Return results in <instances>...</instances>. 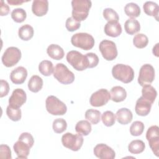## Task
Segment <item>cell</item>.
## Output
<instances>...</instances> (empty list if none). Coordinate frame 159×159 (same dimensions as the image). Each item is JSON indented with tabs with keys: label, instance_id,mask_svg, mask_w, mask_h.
<instances>
[{
	"label": "cell",
	"instance_id": "obj_28",
	"mask_svg": "<svg viewBox=\"0 0 159 159\" xmlns=\"http://www.w3.org/2000/svg\"><path fill=\"white\" fill-rule=\"evenodd\" d=\"M75 130L78 134L86 136L91 131V125L88 120H80L76 124Z\"/></svg>",
	"mask_w": 159,
	"mask_h": 159
},
{
	"label": "cell",
	"instance_id": "obj_26",
	"mask_svg": "<svg viewBox=\"0 0 159 159\" xmlns=\"http://www.w3.org/2000/svg\"><path fill=\"white\" fill-rule=\"evenodd\" d=\"M142 97L150 101L152 104H153L156 99L157 96V92L156 89L150 84H147L143 86L142 89Z\"/></svg>",
	"mask_w": 159,
	"mask_h": 159
},
{
	"label": "cell",
	"instance_id": "obj_30",
	"mask_svg": "<svg viewBox=\"0 0 159 159\" xmlns=\"http://www.w3.org/2000/svg\"><path fill=\"white\" fill-rule=\"evenodd\" d=\"M145 148V143L140 140H132L128 145L129 151L133 154H139L143 152Z\"/></svg>",
	"mask_w": 159,
	"mask_h": 159
},
{
	"label": "cell",
	"instance_id": "obj_42",
	"mask_svg": "<svg viewBox=\"0 0 159 159\" xmlns=\"http://www.w3.org/2000/svg\"><path fill=\"white\" fill-rule=\"evenodd\" d=\"M18 140H21V141L26 143L27 145H29V147L30 148L33 146L34 143V137L29 132H23V133H22L20 135Z\"/></svg>",
	"mask_w": 159,
	"mask_h": 159
},
{
	"label": "cell",
	"instance_id": "obj_14",
	"mask_svg": "<svg viewBox=\"0 0 159 159\" xmlns=\"http://www.w3.org/2000/svg\"><path fill=\"white\" fill-rule=\"evenodd\" d=\"M26 99L25 92L21 88H17L13 91L9 98V104L11 107L19 108L25 102Z\"/></svg>",
	"mask_w": 159,
	"mask_h": 159
},
{
	"label": "cell",
	"instance_id": "obj_35",
	"mask_svg": "<svg viewBox=\"0 0 159 159\" xmlns=\"http://www.w3.org/2000/svg\"><path fill=\"white\" fill-rule=\"evenodd\" d=\"M6 114L12 121H19L21 119V111L19 108L13 107L9 105L6 108Z\"/></svg>",
	"mask_w": 159,
	"mask_h": 159
},
{
	"label": "cell",
	"instance_id": "obj_40",
	"mask_svg": "<svg viewBox=\"0 0 159 159\" xmlns=\"http://www.w3.org/2000/svg\"><path fill=\"white\" fill-rule=\"evenodd\" d=\"M80 22L75 20L72 17H68L65 22V27L70 32H73L78 30L80 27Z\"/></svg>",
	"mask_w": 159,
	"mask_h": 159
},
{
	"label": "cell",
	"instance_id": "obj_20",
	"mask_svg": "<svg viewBox=\"0 0 159 159\" xmlns=\"http://www.w3.org/2000/svg\"><path fill=\"white\" fill-rule=\"evenodd\" d=\"M116 120L117 122L122 125H126L130 123L132 120V113L127 108L123 107L119 109L116 114Z\"/></svg>",
	"mask_w": 159,
	"mask_h": 159
},
{
	"label": "cell",
	"instance_id": "obj_9",
	"mask_svg": "<svg viewBox=\"0 0 159 159\" xmlns=\"http://www.w3.org/2000/svg\"><path fill=\"white\" fill-rule=\"evenodd\" d=\"M99 48L103 58L107 61H112L117 56V47L116 43L112 41L102 40L99 43Z\"/></svg>",
	"mask_w": 159,
	"mask_h": 159
},
{
	"label": "cell",
	"instance_id": "obj_5",
	"mask_svg": "<svg viewBox=\"0 0 159 159\" xmlns=\"http://www.w3.org/2000/svg\"><path fill=\"white\" fill-rule=\"evenodd\" d=\"M47 111L53 116H63L67 111L66 104L54 96H49L45 101Z\"/></svg>",
	"mask_w": 159,
	"mask_h": 159
},
{
	"label": "cell",
	"instance_id": "obj_43",
	"mask_svg": "<svg viewBox=\"0 0 159 159\" xmlns=\"http://www.w3.org/2000/svg\"><path fill=\"white\" fill-rule=\"evenodd\" d=\"M0 158L4 159H11V151L8 145L1 144L0 146Z\"/></svg>",
	"mask_w": 159,
	"mask_h": 159
},
{
	"label": "cell",
	"instance_id": "obj_6",
	"mask_svg": "<svg viewBox=\"0 0 159 159\" xmlns=\"http://www.w3.org/2000/svg\"><path fill=\"white\" fill-rule=\"evenodd\" d=\"M66 58L68 63L77 71H83L88 68L86 56L76 50H71L68 52Z\"/></svg>",
	"mask_w": 159,
	"mask_h": 159
},
{
	"label": "cell",
	"instance_id": "obj_38",
	"mask_svg": "<svg viewBox=\"0 0 159 159\" xmlns=\"http://www.w3.org/2000/svg\"><path fill=\"white\" fill-rule=\"evenodd\" d=\"M145 126L141 121H134L130 127V133L133 136L140 135L144 130Z\"/></svg>",
	"mask_w": 159,
	"mask_h": 159
},
{
	"label": "cell",
	"instance_id": "obj_18",
	"mask_svg": "<svg viewBox=\"0 0 159 159\" xmlns=\"http://www.w3.org/2000/svg\"><path fill=\"white\" fill-rule=\"evenodd\" d=\"M13 148L17 155V158L26 159L29 154L30 147L26 143L18 140V141L14 144Z\"/></svg>",
	"mask_w": 159,
	"mask_h": 159
},
{
	"label": "cell",
	"instance_id": "obj_47",
	"mask_svg": "<svg viewBox=\"0 0 159 159\" xmlns=\"http://www.w3.org/2000/svg\"><path fill=\"white\" fill-rule=\"evenodd\" d=\"M158 43H157L153 48L152 52L153 55H155L157 57H158Z\"/></svg>",
	"mask_w": 159,
	"mask_h": 159
},
{
	"label": "cell",
	"instance_id": "obj_44",
	"mask_svg": "<svg viewBox=\"0 0 159 159\" xmlns=\"http://www.w3.org/2000/svg\"><path fill=\"white\" fill-rule=\"evenodd\" d=\"M9 91V83L3 80H1V93L0 97L2 98L6 96Z\"/></svg>",
	"mask_w": 159,
	"mask_h": 159
},
{
	"label": "cell",
	"instance_id": "obj_10",
	"mask_svg": "<svg viewBox=\"0 0 159 159\" xmlns=\"http://www.w3.org/2000/svg\"><path fill=\"white\" fill-rule=\"evenodd\" d=\"M155 79V70L152 65L145 64L142 65L139 71L138 83L142 86L150 84Z\"/></svg>",
	"mask_w": 159,
	"mask_h": 159
},
{
	"label": "cell",
	"instance_id": "obj_4",
	"mask_svg": "<svg viewBox=\"0 0 159 159\" xmlns=\"http://www.w3.org/2000/svg\"><path fill=\"white\" fill-rule=\"evenodd\" d=\"M71 42L75 47L88 50L94 47V39L91 35L88 33L80 32L76 33L71 37Z\"/></svg>",
	"mask_w": 159,
	"mask_h": 159
},
{
	"label": "cell",
	"instance_id": "obj_37",
	"mask_svg": "<svg viewBox=\"0 0 159 159\" xmlns=\"http://www.w3.org/2000/svg\"><path fill=\"white\" fill-rule=\"evenodd\" d=\"M102 123L107 127L112 126L116 122L115 114L110 111H107L103 112L101 117Z\"/></svg>",
	"mask_w": 159,
	"mask_h": 159
},
{
	"label": "cell",
	"instance_id": "obj_16",
	"mask_svg": "<svg viewBox=\"0 0 159 159\" xmlns=\"http://www.w3.org/2000/svg\"><path fill=\"white\" fill-rule=\"evenodd\" d=\"M27 76V71L23 66H18L14 69L10 74V80L16 84H20L24 83Z\"/></svg>",
	"mask_w": 159,
	"mask_h": 159
},
{
	"label": "cell",
	"instance_id": "obj_32",
	"mask_svg": "<svg viewBox=\"0 0 159 159\" xmlns=\"http://www.w3.org/2000/svg\"><path fill=\"white\" fill-rule=\"evenodd\" d=\"M101 112L93 109H88L85 112V118L93 124H97L101 120Z\"/></svg>",
	"mask_w": 159,
	"mask_h": 159
},
{
	"label": "cell",
	"instance_id": "obj_12",
	"mask_svg": "<svg viewBox=\"0 0 159 159\" xmlns=\"http://www.w3.org/2000/svg\"><path fill=\"white\" fill-rule=\"evenodd\" d=\"M111 99L110 93L106 89H100L93 93L89 99L90 104L94 107L106 105Z\"/></svg>",
	"mask_w": 159,
	"mask_h": 159
},
{
	"label": "cell",
	"instance_id": "obj_7",
	"mask_svg": "<svg viewBox=\"0 0 159 159\" xmlns=\"http://www.w3.org/2000/svg\"><path fill=\"white\" fill-rule=\"evenodd\" d=\"M61 143L63 145L70 149L72 151H78L83 145V137L82 135L73 134L70 132H66L61 137Z\"/></svg>",
	"mask_w": 159,
	"mask_h": 159
},
{
	"label": "cell",
	"instance_id": "obj_33",
	"mask_svg": "<svg viewBox=\"0 0 159 159\" xmlns=\"http://www.w3.org/2000/svg\"><path fill=\"white\" fill-rule=\"evenodd\" d=\"M148 43V39L143 34H137L133 39V43L138 48L145 47Z\"/></svg>",
	"mask_w": 159,
	"mask_h": 159
},
{
	"label": "cell",
	"instance_id": "obj_27",
	"mask_svg": "<svg viewBox=\"0 0 159 159\" xmlns=\"http://www.w3.org/2000/svg\"><path fill=\"white\" fill-rule=\"evenodd\" d=\"M34 29L29 24H25L19 29L18 35L20 39L27 41L31 39L34 35Z\"/></svg>",
	"mask_w": 159,
	"mask_h": 159
},
{
	"label": "cell",
	"instance_id": "obj_29",
	"mask_svg": "<svg viewBox=\"0 0 159 159\" xmlns=\"http://www.w3.org/2000/svg\"><path fill=\"white\" fill-rule=\"evenodd\" d=\"M124 12L127 16L135 18L140 16V8L136 3L129 2L125 6Z\"/></svg>",
	"mask_w": 159,
	"mask_h": 159
},
{
	"label": "cell",
	"instance_id": "obj_2",
	"mask_svg": "<svg viewBox=\"0 0 159 159\" xmlns=\"http://www.w3.org/2000/svg\"><path fill=\"white\" fill-rule=\"evenodd\" d=\"M112 76L124 83L131 82L134 78V71L132 68L124 64H117L112 67Z\"/></svg>",
	"mask_w": 159,
	"mask_h": 159
},
{
	"label": "cell",
	"instance_id": "obj_11",
	"mask_svg": "<svg viewBox=\"0 0 159 159\" xmlns=\"http://www.w3.org/2000/svg\"><path fill=\"white\" fill-rule=\"evenodd\" d=\"M146 139L153 153L159 156V128L157 125L150 127L146 133Z\"/></svg>",
	"mask_w": 159,
	"mask_h": 159
},
{
	"label": "cell",
	"instance_id": "obj_1",
	"mask_svg": "<svg viewBox=\"0 0 159 159\" xmlns=\"http://www.w3.org/2000/svg\"><path fill=\"white\" fill-rule=\"evenodd\" d=\"M91 5V1L89 0H73L71 1L72 17L79 22L85 20L88 16Z\"/></svg>",
	"mask_w": 159,
	"mask_h": 159
},
{
	"label": "cell",
	"instance_id": "obj_31",
	"mask_svg": "<svg viewBox=\"0 0 159 159\" xmlns=\"http://www.w3.org/2000/svg\"><path fill=\"white\" fill-rule=\"evenodd\" d=\"M53 63L49 60H43L39 63V70L45 76H50L53 72Z\"/></svg>",
	"mask_w": 159,
	"mask_h": 159
},
{
	"label": "cell",
	"instance_id": "obj_19",
	"mask_svg": "<svg viewBox=\"0 0 159 159\" xmlns=\"http://www.w3.org/2000/svg\"><path fill=\"white\" fill-rule=\"evenodd\" d=\"M105 34L112 37H117L122 33V27L118 22H107L104 26Z\"/></svg>",
	"mask_w": 159,
	"mask_h": 159
},
{
	"label": "cell",
	"instance_id": "obj_46",
	"mask_svg": "<svg viewBox=\"0 0 159 159\" xmlns=\"http://www.w3.org/2000/svg\"><path fill=\"white\" fill-rule=\"evenodd\" d=\"M7 2L8 4L12 5V6H17L20 5L24 2H28V1H23V0H7Z\"/></svg>",
	"mask_w": 159,
	"mask_h": 159
},
{
	"label": "cell",
	"instance_id": "obj_39",
	"mask_svg": "<svg viewBox=\"0 0 159 159\" xmlns=\"http://www.w3.org/2000/svg\"><path fill=\"white\" fill-rule=\"evenodd\" d=\"M103 17L107 22H118V14L112 8H106L103 11Z\"/></svg>",
	"mask_w": 159,
	"mask_h": 159
},
{
	"label": "cell",
	"instance_id": "obj_13",
	"mask_svg": "<svg viewBox=\"0 0 159 159\" xmlns=\"http://www.w3.org/2000/svg\"><path fill=\"white\" fill-rule=\"evenodd\" d=\"M94 155L100 159H114L116 153L114 150L104 143L96 145L93 150Z\"/></svg>",
	"mask_w": 159,
	"mask_h": 159
},
{
	"label": "cell",
	"instance_id": "obj_17",
	"mask_svg": "<svg viewBox=\"0 0 159 159\" xmlns=\"http://www.w3.org/2000/svg\"><path fill=\"white\" fill-rule=\"evenodd\" d=\"M48 9V1L47 0H34L32 4V11L34 14L38 17L45 15Z\"/></svg>",
	"mask_w": 159,
	"mask_h": 159
},
{
	"label": "cell",
	"instance_id": "obj_45",
	"mask_svg": "<svg viewBox=\"0 0 159 159\" xmlns=\"http://www.w3.org/2000/svg\"><path fill=\"white\" fill-rule=\"evenodd\" d=\"M10 11L9 7L7 4H6L4 1H1V6H0V14L1 16H6L9 14Z\"/></svg>",
	"mask_w": 159,
	"mask_h": 159
},
{
	"label": "cell",
	"instance_id": "obj_22",
	"mask_svg": "<svg viewBox=\"0 0 159 159\" xmlns=\"http://www.w3.org/2000/svg\"><path fill=\"white\" fill-rule=\"evenodd\" d=\"M47 53L50 58L56 60L62 59L65 55L63 49L57 44L50 45L47 49Z\"/></svg>",
	"mask_w": 159,
	"mask_h": 159
},
{
	"label": "cell",
	"instance_id": "obj_41",
	"mask_svg": "<svg viewBox=\"0 0 159 159\" xmlns=\"http://www.w3.org/2000/svg\"><path fill=\"white\" fill-rule=\"evenodd\" d=\"M85 56L88 61V68H92L96 67L98 65L99 63V58L96 54L90 52V53H86Z\"/></svg>",
	"mask_w": 159,
	"mask_h": 159
},
{
	"label": "cell",
	"instance_id": "obj_23",
	"mask_svg": "<svg viewBox=\"0 0 159 159\" xmlns=\"http://www.w3.org/2000/svg\"><path fill=\"white\" fill-rule=\"evenodd\" d=\"M143 9L146 14L153 16L157 20H158V5L153 1H147L143 4Z\"/></svg>",
	"mask_w": 159,
	"mask_h": 159
},
{
	"label": "cell",
	"instance_id": "obj_8",
	"mask_svg": "<svg viewBox=\"0 0 159 159\" xmlns=\"http://www.w3.org/2000/svg\"><path fill=\"white\" fill-rule=\"evenodd\" d=\"M21 58L20 50L15 47H8L4 52L1 60L6 67H12L16 65Z\"/></svg>",
	"mask_w": 159,
	"mask_h": 159
},
{
	"label": "cell",
	"instance_id": "obj_34",
	"mask_svg": "<svg viewBox=\"0 0 159 159\" xmlns=\"http://www.w3.org/2000/svg\"><path fill=\"white\" fill-rule=\"evenodd\" d=\"M27 14L25 11L22 8H16L12 10L11 12V17L17 23H21L26 19Z\"/></svg>",
	"mask_w": 159,
	"mask_h": 159
},
{
	"label": "cell",
	"instance_id": "obj_24",
	"mask_svg": "<svg viewBox=\"0 0 159 159\" xmlns=\"http://www.w3.org/2000/svg\"><path fill=\"white\" fill-rule=\"evenodd\" d=\"M124 29L126 33L129 35H134L140 30V25L135 18H130L125 22Z\"/></svg>",
	"mask_w": 159,
	"mask_h": 159
},
{
	"label": "cell",
	"instance_id": "obj_3",
	"mask_svg": "<svg viewBox=\"0 0 159 159\" xmlns=\"http://www.w3.org/2000/svg\"><path fill=\"white\" fill-rule=\"evenodd\" d=\"M53 76L60 83L69 84L75 80V75L66 65L63 63H57L53 70Z\"/></svg>",
	"mask_w": 159,
	"mask_h": 159
},
{
	"label": "cell",
	"instance_id": "obj_15",
	"mask_svg": "<svg viewBox=\"0 0 159 159\" xmlns=\"http://www.w3.org/2000/svg\"><path fill=\"white\" fill-rule=\"evenodd\" d=\"M152 104L148 100L144 99L142 96L140 97L135 104V111L137 115L140 116H147L151 110Z\"/></svg>",
	"mask_w": 159,
	"mask_h": 159
},
{
	"label": "cell",
	"instance_id": "obj_21",
	"mask_svg": "<svg viewBox=\"0 0 159 159\" xmlns=\"http://www.w3.org/2000/svg\"><path fill=\"white\" fill-rule=\"evenodd\" d=\"M111 100L116 102H120L127 97V92L125 89L120 86H116L112 88L110 92Z\"/></svg>",
	"mask_w": 159,
	"mask_h": 159
},
{
	"label": "cell",
	"instance_id": "obj_25",
	"mask_svg": "<svg viewBox=\"0 0 159 159\" xmlns=\"http://www.w3.org/2000/svg\"><path fill=\"white\" fill-rule=\"evenodd\" d=\"M43 86V80L38 75H33L28 82V88L33 93L40 91Z\"/></svg>",
	"mask_w": 159,
	"mask_h": 159
},
{
	"label": "cell",
	"instance_id": "obj_36",
	"mask_svg": "<svg viewBox=\"0 0 159 159\" xmlns=\"http://www.w3.org/2000/svg\"><path fill=\"white\" fill-rule=\"evenodd\" d=\"M52 127L55 133L61 134L66 129L67 123L65 119L62 118H58L53 120Z\"/></svg>",
	"mask_w": 159,
	"mask_h": 159
}]
</instances>
